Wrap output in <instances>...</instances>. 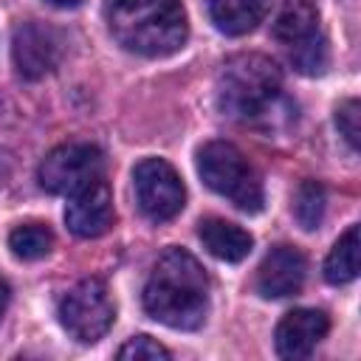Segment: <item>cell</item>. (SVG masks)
I'll list each match as a JSON object with an SVG mask.
<instances>
[{"mask_svg": "<svg viewBox=\"0 0 361 361\" xmlns=\"http://www.w3.org/2000/svg\"><path fill=\"white\" fill-rule=\"evenodd\" d=\"M144 310L172 327V330H197L209 316V276L206 268L186 248H166L141 293Z\"/></svg>", "mask_w": 361, "mask_h": 361, "instance_id": "6da1fadb", "label": "cell"}, {"mask_svg": "<svg viewBox=\"0 0 361 361\" xmlns=\"http://www.w3.org/2000/svg\"><path fill=\"white\" fill-rule=\"evenodd\" d=\"M104 17L121 48L152 59L178 54L189 37L180 0H107Z\"/></svg>", "mask_w": 361, "mask_h": 361, "instance_id": "7a4b0ae2", "label": "cell"}, {"mask_svg": "<svg viewBox=\"0 0 361 361\" xmlns=\"http://www.w3.org/2000/svg\"><path fill=\"white\" fill-rule=\"evenodd\" d=\"M282 93L276 62L262 54H237L223 62L214 85L220 113L231 118H262Z\"/></svg>", "mask_w": 361, "mask_h": 361, "instance_id": "3957f363", "label": "cell"}, {"mask_svg": "<svg viewBox=\"0 0 361 361\" xmlns=\"http://www.w3.org/2000/svg\"><path fill=\"white\" fill-rule=\"evenodd\" d=\"M197 175L212 192L231 200L245 214H257L265 203L257 169L228 141H206L197 149Z\"/></svg>", "mask_w": 361, "mask_h": 361, "instance_id": "277c9868", "label": "cell"}, {"mask_svg": "<svg viewBox=\"0 0 361 361\" xmlns=\"http://www.w3.org/2000/svg\"><path fill=\"white\" fill-rule=\"evenodd\" d=\"M56 316L71 338H76L79 344H93L113 327L116 307L107 285L96 276H87L59 299Z\"/></svg>", "mask_w": 361, "mask_h": 361, "instance_id": "5b68a950", "label": "cell"}, {"mask_svg": "<svg viewBox=\"0 0 361 361\" xmlns=\"http://www.w3.org/2000/svg\"><path fill=\"white\" fill-rule=\"evenodd\" d=\"M102 178H104V155L96 144H85V141L62 144L51 149L37 169V180L45 192L68 195V197Z\"/></svg>", "mask_w": 361, "mask_h": 361, "instance_id": "8992f818", "label": "cell"}, {"mask_svg": "<svg viewBox=\"0 0 361 361\" xmlns=\"http://www.w3.org/2000/svg\"><path fill=\"white\" fill-rule=\"evenodd\" d=\"M133 192L141 214L152 223H166L180 214L186 189L180 175L164 158H144L133 169Z\"/></svg>", "mask_w": 361, "mask_h": 361, "instance_id": "52a82bcc", "label": "cell"}, {"mask_svg": "<svg viewBox=\"0 0 361 361\" xmlns=\"http://www.w3.org/2000/svg\"><path fill=\"white\" fill-rule=\"evenodd\" d=\"M65 54V37L59 28L48 23H20L11 31V62L23 79H42L48 76Z\"/></svg>", "mask_w": 361, "mask_h": 361, "instance_id": "ba28073f", "label": "cell"}, {"mask_svg": "<svg viewBox=\"0 0 361 361\" xmlns=\"http://www.w3.org/2000/svg\"><path fill=\"white\" fill-rule=\"evenodd\" d=\"M307 276V259L293 245H276L257 268V293L265 299H285L302 290Z\"/></svg>", "mask_w": 361, "mask_h": 361, "instance_id": "9c48e42d", "label": "cell"}, {"mask_svg": "<svg viewBox=\"0 0 361 361\" xmlns=\"http://www.w3.org/2000/svg\"><path fill=\"white\" fill-rule=\"evenodd\" d=\"M116 220V212H113V195L102 180L73 192L68 197V206H65V223L68 228L76 234V237H102Z\"/></svg>", "mask_w": 361, "mask_h": 361, "instance_id": "30bf717a", "label": "cell"}, {"mask_svg": "<svg viewBox=\"0 0 361 361\" xmlns=\"http://www.w3.org/2000/svg\"><path fill=\"white\" fill-rule=\"evenodd\" d=\"M330 319L324 310L316 307H296L285 313L276 324L274 344L282 358H307L313 347L327 336Z\"/></svg>", "mask_w": 361, "mask_h": 361, "instance_id": "8fae6325", "label": "cell"}, {"mask_svg": "<svg viewBox=\"0 0 361 361\" xmlns=\"http://www.w3.org/2000/svg\"><path fill=\"white\" fill-rule=\"evenodd\" d=\"M271 34L288 48L319 34V14L310 0H271L268 3Z\"/></svg>", "mask_w": 361, "mask_h": 361, "instance_id": "7c38bea8", "label": "cell"}, {"mask_svg": "<svg viewBox=\"0 0 361 361\" xmlns=\"http://www.w3.org/2000/svg\"><path fill=\"white\" fill-rule=\"evenodd\" d=\"M197 237L203 248L223 262H243L254 245V237L243 226L223 217H203L197 223Z\"/></svg>", "mask_w": 361, "mask_h": 361, "instance_id": "4fadbf2b", "label": "cell"}, {"mask_svg": "<svg viewBox=\"0 0 361 361\" xmlns=\"http://www.w3.org/2000/svg\"><path fill=\"white\" fill-rule=\"evenodd\" d=\"M209 20L228 37H243L257 28L265 14V0H206Z\"/></svg>", "mask_w": 361, "mask_h": 361, "instance_id": "5bb4252c", "label": "cell"}, {"mask_svg": "<svg viewBox=\"0 0 361 361\" xmlns=\"http://www.w3.org/2000/svg\"><path fill=\"white\" fill-rule=\"evenodd\" d=\"M358 276V226H350L324 259V279L330 285H347Z\"/></svg>", "mask_w": 361, "mask_h": 361, "instance_id": "9a60e30c", "label": "cell"}, {"mask_svg": "<svg viewBox=\"0 0 361 361\" xmlns=\"http://www.w3.org/2000/svg\"><path fill=\"white\" fill-rule=\"evenodd\" d=\"M8 248L17 259H42L54 248V231L45 223H23L8 234Z\"/></svg>", "mask_w": 361, "mask_h": 361, "instance_id": "2e32d148", "label": "cell"}, {"mask_svg": "<svg viewBox=\"0 0 361 361\" xmlns=\"http://www.w3.org/2000/svg\"><path fill=\"white\" fill-rule=\"evenodd\" d=\"M327 209V195L324 186L316 180H302L296 195H293V217L305 231H313L322 226Z\"/></svg>", "mask_w": 361, "mask_h": 361, "instance_id": "e0dca14e", "label": "cell"}, {"mask_svg": "<svg viewBox=\"0 0 361 361\" xmlns=\"http://www.w3.org/2000/svg\"><path fill=\"white\" fill-rule=\"evenodd\" d=\"M290 62H293V68H296L299 73H305V76L324 73V68H327V42H324V37L316 34V37H310V39L293 45V48H290Z\"/></svg>", "mask_w": 361, "mask_h": 361, "instance_id": "ac0fdd59", "label": "cell"}, {"mask_svg": "<svg viewBox=\"0 0 361 361\" xmlns=\"http://www.w3.org/2000/svg\"><path fill=\"white\" fill-rule=\"evenodd\" d=\"M118 358H124V361H158V358L169 361L172 353L164 344H158L152 336H133L127 344L118 347Z\"/></svg>", "mask_w": 361, "mask_h": 361, "instance_id": "d6986e66", "label": "cell"}, {"mask_svg": "<svg viewBox=\"0 0 361 361\" xmlns=\"http://www.w3.org/2000/svg\"><path fill=\"white\" fill-rule=\"evenodd\" d=\"M358 110H361L358 107V99H347V102H341L336 107V127H338V133L344 135V141L353 149L358 147V118H361Z\"/></svg>", "mask_w": 361, "mask_h": 361, "instance_id": "ffe728a7", "label": "cell"}, {"mask_svg": "<svg viewBox=\"0 0 361 361\" xmlns=\"http://www.w3.org/2000/svg\"><path fill=\"white\" fill-rule=\"evenodd\" d=\"M8 302H11V288H8V282L0 276V319H3L6 310H8Z\"/></svg>", "mask_w": 361, "mask_h": 361, "instance_id": "44dd1931", "label": "cell"}, {"mask_svg": "<svg viewBox=\"0 0 361 361\" xmlns=\"http://www.w3.org/2000/svg\"><path fill=\"white\" fill-rule=\"evenodd\" d=\"M45 3H51V6H56V8H76L82 0H45Z\"/></svg>", "mask_w": 361, "mask_h": 361, "instance_id": "7402d4cb", "label": "cell"}, {"mask_svg": "<svg viewBox=\"0 0 361 361\" xmlns=\"http://www.w3.org/2000/svg\"><path fill=\"white\" fill-rule=\"evenodd\" d=\"M6 172H8V166H6V158H3V152H0V183H3Z\"/></svg>", "mask_w": 361, "mask_h": 361, "instance_id": "603a6c76", "label": "cell"}]
</instances>
